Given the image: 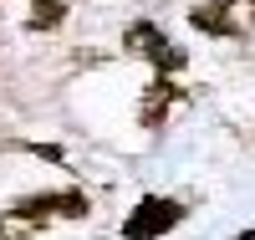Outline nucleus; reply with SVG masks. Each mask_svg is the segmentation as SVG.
I'll use <instances>...</instances> for the list:
<instances>
[{"label": "nucleus", "instance_id": "1", "mask_svg": "<svg viewBox=\"0 0 255 240\" xmlns=\"http://www.w3.org/2000/svg\"><path fill=\"white\" fill-rule=\"evenodd\" d=\"M92 210V200L82 189H56V194H31V200L10 205L0 215V240H26L36 230H46L51 220H82Z\"/></svg>", "mask_w": 255, "mask_h": 240}, {"label": "nucleus", "instance_id": "6", "mask_svg": "<svg viewBox=\"0 0 255 240\" xmlns=\"http://www.w3.org/2000/svg\"><path fill=\"white\" fill-rule=\"evenodd\" d=\"M67 20V0H31V31H56Z\"/></svg>", "mask_w": 255, "mask_h": 240}, {"label": "nucleus", "instance_id": "4", "mask_svg": "<svg viewBox=\"0 0 255 240\" xmlns=\"http://www.w3.org/2000/svg\"><path fill=\"white\" fill-rule=\"evenodd\" d=\"M184 102V87H174V77L168 72H158L153 82L143 87V102H138V123L143 128H163L168 123V113Z\"/></svg>", "mask_w": 255, "mask_h": 240}, {"label": "nucleus", "instance_id": "8", "mask_svg": "<svg viewBox=\"0 0 255 240\" xmlns=\"http://www.w3.org/2000/svg\"><path fill=\"white\" fill-rule=\"evenodd\" d=\"M245 5H250V20H255V0H245Z\"/></svg>", "mask_w": 255, "mask_h": 240}, {"label": "nucleus", "instance_id": "2", "mask_svg": "<svg viewBox=\"0 0 255 240\" xmlns=\"http://www.w3.org/2000/svg\"><path fill=\"white\" fill-rule=\"evenodd\" d=\"M184 220V205L179 200H163V194H143V200L133 205V215L123 220V240H158L168 235Z\"/></svg>", "mask_w": 255, "mask_h": 240}, {"label": "nucleus", "instance_id": "7", "mask_svg": "<svg viewBox=\"0 0 255 240\" xmlns=\"http://www.w3.org/2000/svg\"><path fill=\"white\" fill-rule=\"evenodd\" d=\"M235 240H255V230H245V235H235Z\"/></svg>", "mask_w": 255, "mask_h": 240}, {"label": "nucleus", "instance_id": "5", "mask_svg": "<svg viewBox=\"0 0 255 240\" xmlns=\"http://www.w3.org/2000/svg\"><path fill=\"white\" fill-rule=\"evenodd\" d=\"M235 0H199L194 10H189V26L194 31H204V36H235L240 26H235Z\"/></svg>", "mask_w": 255, "mask_h": 240}, {"label": "nucleus", "instance_id": "3", "mask_svg": "<svg viewBox=\"0 0 255 240\" xmlns=\"http://www.w3.org/2000/svg\"><path fill=\"white\" fill-rule=\"evenodd\" d=\"M123 51H133V56H143V61H153L158 72H179L184 67V51L168 41L153 20H133V26L123 31Z\"/></svg>", "mask_w": 255, "mask_h": 240}]
</instances>
